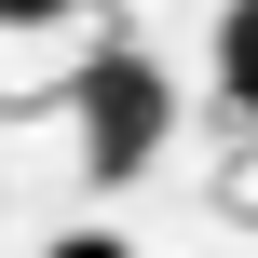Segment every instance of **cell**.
Listing matches in <instances>:
<instances>
[{
    "mask_svg": "<svg viewBox=\"0 0 258 258\" xmlns=\"http://www.w3.org/2000/svg\"><path fill=\"white\" fill-rule=\"evenodd\" d=\"M163 136H177V82H163L136 41H109V54L82 68V177H95V190H122Z\"/></svg>",
    "mask_w": 258,
    "mask_h": 258,
    "instance_id": "cell-1",
    "label": "cell"
},
{
    "mask_svg": "<svg viewBox=\"0 0 258 258\" xmlns=\"http://www.w3.org/2000/svg\"><path fill=\"white\" fill-rule=\"evenodd\" d=\"M218 95H231V109H258V0H231V14H218Z\"/></svg>",
    "mask_w": 258,
    "mask_h": 258,
    "instance_id": "cell-2",
    "label": "cell"
},
{
    "mask_svg": "<svg viewBox=\"0 0 258 258\" xmlns=\"http://www.w3.org/2000/svg\"><path fill=\"white\" fill-rule=\"evenodd\" d=\"M82 0H0V27H68Z\"/></svg>",
    "mask_w": 258,
    "mask_h": 258,
    "instance_id": "cell-3",
    "label": "cell"
},
{
    "mask_svg": "<svg viewBox=\"0 0 258 258\" xmlns=\"http://www.w3.org/2000/svg\"><path fill=\"white\" fill-rule=\"evenodd\" d=\"M41 258H136V245H109V231H54Z\"/></svg>",
    "mask_w": 258,
    "mask_h": 258,
    "instance_id": "cell-4",
    "label": "cell"
}]
</instances>
